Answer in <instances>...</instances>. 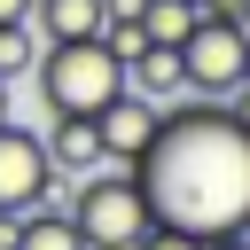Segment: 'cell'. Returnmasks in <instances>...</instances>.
<instances>
[{
	"label": "cell",
	"instance_id": "obj_1",
	"mask_svg": "<svg viewBox=\"0 0 250 250\" xmlns=\"http://www.w3.org/2000/svg\"><path fill=\"white\" fill-rule=\"evenodd\" d=\"M133 172L164 227L195 242L250 234V133L227 117V102H195V94L164 102Z\"/></svg>",
	"mask_w": 250,
	"mask_h": 250
},
{
	"label": "cell",
	"instance_id": "obj_2",
	"mask_svg": "<svg viewBox=\"0 0 250 250\" xmlns=\"http://www.w3.org/2000/svg\"><path fill=\"white\" fill-rule=\"evenodd\" d=\"M62 219L78 227V242H86V250H133V242H141V227H148L156 211H148V195H141V172H133V164H94V172H78V188H70Z\"/></svg>",
	"mask_w": 250,
	"mask_h": 250
},
{
	"label": "cell",
	"instance_id": "obj_3",
	"mask_svg": "<svg viewBox=\"0 0 250 250\" xmlns=\"http://www.w3.org/2000/svg\"><path fill=\"white\" fill-rule=\"evenodd\" d=\"M31 78H39L47 117H94V109L125 86V70L109 62L102 39H47V47L31 55Z\"/></svg>",
	"mask_w": 250,
	"mask_h": 250
},
{
	"label": "cell",
	"instance_id": "obj_4",
	"mask_svg": "<svg viewBox=\"0 0 250 250\" xmlns=\"http://www.w3.org/2000/svg\"><path fill=\"white\" fill-rule=\"evenodd\" d=\"M242 55H250V31L203 16V23L188 31V47H180V78H188V94H195V102H227V94L242 86Z\"/></svg>",
	"mask_w": 250,
	"mask_h": 250
},
{
	"label": "cell",
	"instance_id": "obj_5",
	"mask_svg": "<svg viewBox=\"0 0 250 250\" xmlns=\"http://www.w3.org/2000/svg\"><path fill=\"white\" fill-rule=\"evenodd\" d=\"M47 195H55V164H47L39 133L0 117V211H39Z\"/></svg>",
	"mask_w": 250,
	"mask_h": 250
},
{
	"label": "cell",
	"instance_id": "obj_6",
	"mask_svg": "<svg viewBox=\"0 0 250 250\" xmlns=\"http://www.w3.org/2000/svg\"><path fill=\"white\" fill-rule=\"evenodd\" d=\"M94 133H102V164H141V148H148V133H156V102H141V94H109L102 109H94Z\"/></svg>",
	"mask_w": 250,
	"mask_h": 250
},
{
	"label": "cell",
	"instance_id": "obj_7",
	"mask_svg": "<svg viewBox=\"0 0 250 250\" xmlns=\"http://www.w3.org/2000/svg\"><path fill=\"white\" fill-rule=\"evenodd\" d=\"M39 148H47L55 180H78V172H94V164H102V133H94V117H47Z\"/></svg>",
	"mask_w": 250,
	"mask_h": 250
},
{
	"label": "cell",
	"instance_id": "obj_8",
	"mask_svg": "<svg viewBox=\"0 0 250 250\" xmlns=\"http://www.w3.org/2000/svg\"><path fill=\"white\" fill-rule=\"evenodd\" d=\"M125 94H141V102H180L188 94V78H180V47H141L133 62H125Z\"/></svg>",
	"mask_w": 250,
	"mask_h": 250
},
{
	"label": "cell",
	"instance_id": "obj_9",
	"mask_svg": "<svg viewBox=\"0 0 250 250\" xmlns=\"http://www.w3.org/2000/svg\"><path fill=\"white\" fill-rule=\"evenodd\" d=\"M102 16H109L102 0H31V16H23V23H31V31H39V47H47V39H94V31H102Z\"/></svg>",
	"mask_w": 250,
	"mask_h": 250
},
{
	"label": "cell",
	"instance_id": "obj_10",
	"mask_svg": "<svg viewBox=\"0 0 250 250\" xmlns=\"http://www.w3.org/2000/svg\"><path fill=\"white\" fill-rule=\"evenodd\" d=\"M195 23H203L195 0H141V39H148V47H188Z\"/></svg>",
	"mask_w": 250,
	"mask_h": 250
},
{
	"label": "cell",
	"instance_id": "obj_11",
	"mask_svg": "<svg viewBox=\"0 0 250 250\" xmlns=\"http://www.w3.org/2000/svg\"><path fill=\"white\" fill-rule=\"evenodd\" d=\"M16 250H86V242L55 203H39V211H16Z\"/></svg>",
	"mask_w": 250,
	"mask_h": 250
},
{
	"label": "cell",
	"instance_id": "obj_12",
	"mask_svg": "<svg viewBox=\"0 0 250 250\" xmlns=\"http://www.w3.org/2000/svg\"><path fill=\"white\" fill-rule=\"evenodd\" d=\"M31 55H39V31L31 23H0V78L31 70Z\"/></svg>",
	"mask_w": 250,
	"mask_h": 250
},
{
	"label": "cell",
	"instance_id": "obj_13",
	"mask_svg": "<svg viewBox=\"0 0 250 250\" xmlns=\"http://www.w3.org/2000/svg\"><path fill=\"white\" fill-rule=\"evenodd\" d=\"M133 250H203V242H195V234H180V227H164V219H148Z\"/></svg>",
	"mask_w": 250,
	"mask_h": 250
},
{
	"label": "cell",
	"instance_id": "obj_14",
	"mask_svg": "<svg viewBox=\"0 0 250 250\" xmlns=\"http://www.w3.org/2000/svg\"><path fill=\"white\" fill-rule=\"evenodd\" d=\"M203 16H219V23H234V31H250V0H203Z\"/></svg>",
	"mask_w": 250,
	"mask_h": 250
},
{
	"label": "cell",
	"instance_id": "obj_15",
	"mask_svg": "<svg viewBox=\"0 0 250 250\" xmlns=\"http://www.w3.org/2000/svg\"><path fill=\"white\" fill-rule=\"evenodd\" d=\"M227 117H234V125L250 133V86H234V94H227Z\"/></svg>",
	"mask_w": 250,
	"mask_h": 250
},
{
	"label": "cell",
	"instance_id": "obj_16",
	"mask_svg": "<svg viewBox=\"0 0 250 250\" xmlns=\"http://www.w3.org/2000/svg\"><path fill=\"white\" fill-rule=\"evenodd\" d=\"M31 16V0H0V23H23Z\"/></svg>",
	"mask_w": 250,
	"mask_h": 250
},
{
	"label": "cell",
	"instance_id": "obj_17",
	"mask_svg": "<svg viewBox=\"0 0 250 250\" xmlns=\"http://www.w3.org/2000/svg\"><path fill=\"white\" fill-rule=\"evenodd\" d=\"M203 250H250V234H219V242H203Z\"/></svg>",
	"mask_w": 250,
	"mask_h": 250
},
{
	"label": "cell",
	"instance_id": "obj_18",
	"mask_svg": "<svg viewBox=\"0 0 250 250\" xmlns=\"http://www.w3.org/2000/svg\"><path fill=\"white\" fill-rule=\"evenodd\" d=\"M0 117H8V78H0Z\"/></svg>",
	"mask_w": 250,
	"mask_h": 250
},
{
	"label": "cell",
	"instance_id": "obj_19",
	"mask_svg": "<svg viewBox=\"0 0 250 250\" xmlns=\"http://www.w3.org/2000/svg\"><path fill=\"white\" fill-rule=\"evenodd\" d=\"M242 86H250V55H242Z\"/></svg>",
	"mask_w": 250,
	"mask_h": 250
},
{
	"label": "cell",
	"instance_id": "obj_20",
	"mask_svg": "<svg viewBox=\"0 0 250 250\" xmlns=\"http://www.w3.org/2000/svg\"><path fill=\"white\" fill-rule=\"evenodd\" d=\"M195 8H203V0H195Z\"/></svg>",
	"mask_w": 250,
	"mask_h": 250
}]
</instances>
